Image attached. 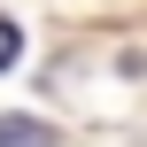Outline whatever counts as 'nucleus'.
<instances>
[{"label":"nucleus","mask_w":147,"mask_h":147,"mask_svg":"<svg viewBox=\"0 0 147 147\" xmlns=\"http://www.w3.org/2000/svg\"><path fill=\"white\" fill-rule=\"evenodd\" d=\"M0 147H54V132L39 116H0Z\"/></svg>","instance_id":"f257e3e1"},{"label":"nucleus","mask_w":147,"mask_h":147,"mask_svg":"<svg viewBox=\"0 0 147 147\" xmlns=\"http://www.w3.org/2000/svg\"><path fill=\"white\" fill-rule=\"evenodd\" d=\"M16 54H23V31H16V23L0 16V70H16Z\"/></svg>","instance_id":"f03ea898"}]
</instances>
